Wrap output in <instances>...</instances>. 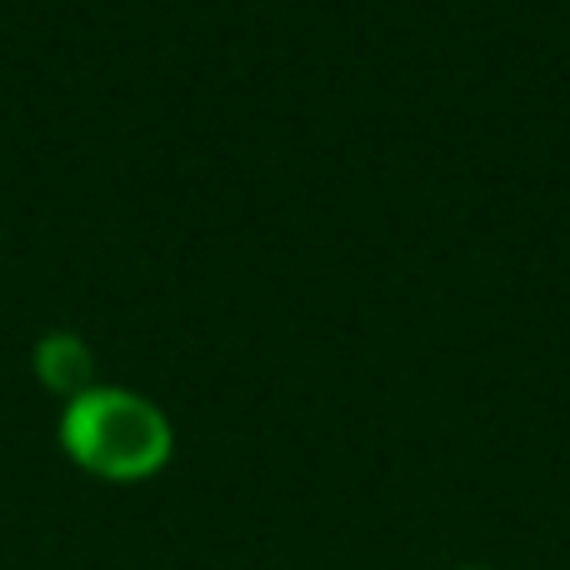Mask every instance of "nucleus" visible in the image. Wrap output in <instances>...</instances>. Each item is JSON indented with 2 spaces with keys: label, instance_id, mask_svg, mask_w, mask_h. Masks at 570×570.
<instances>
[{
  "label": "nucleus",
  "instance_id": "nucleus-2",
  "mask_svg": "<svg viewBox=\"0 0 570 570\" xmlns=\"http://www.w3.org/2000/svg\"><path fill=\"white\" fill-rule=\"evenodd\" d=\"M36 375L50 385V391H60V395L76 401L80 391H90V375H96L90 345L80 341L76 331H50L46 341L36 345Z\"/></svg>",
  "mask_w": 570,
  "mask_h": 570
},
{
  "label": "nucleus",
  "instance_id": "nucleus-3",
  "mask_svg": "<svg viewBox=\"0 0 570 570\" xmlns=\"http://www.w3.org/2000/svg\"><path fill=\"white\" fill-rule=\"evenodd\" d=\"M461 570H481V566H461Z\"/></svg>",
  "mask_w": 570,
  "mask_h": 570
},
{
  "label": "nucleus",
  "instance_id": "nucleus-1",
  "mask_svg": "<svg viewBox=\"0 0 570 570\" xmlns=\"http://www.w3.org/2000/svg\"><path fill=\"white\" fill-rule=\"evenodd\" d=\"M60 441L106 481H146L170 461V421L136 391L90 385L60 415Z\"/></svg>",
  "mask_w": 570,
  "mask_h": 570
}]
</instances>
